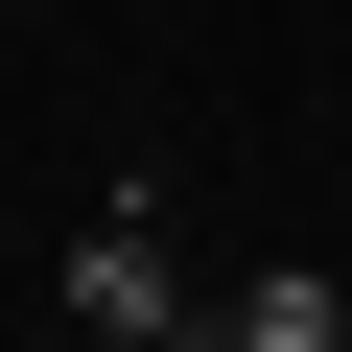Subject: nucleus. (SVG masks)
Instances as JSON below:
<instances>
[{
    "label": "nucleus",
    "instance_id": "obj_2",
    "mask_svg": "<svg viewBox=\"0 0 352 352\" xmlns=\"http://www.w3.org/2000/svg\"><path fill=\"white\" fill-rule=\"evenodd\" d=\"M212 329H235V352H329V329H352V258H329V282H305V258H282V282H235V305H212Z\"/></svg>",
    "mask_w": 352,
    "mask_h": 352
},
{
    "label": "nucleus",
    "instance_id": "obj_1",
    "mask_svg": "<svg viewBox=\"0 0 352 352\" xmlns=\"http://www.w3.org/2000/svg\"><path fill=\"white\" fill-rule=\"evenodd\" d=\"M47 305H71V329H118V352H164V329H212V282L164 258V212H141V188H118L94 235H71V282H47Z\"/></svg>",
    "mask_w": 352,
    "mask_h": 352
}]
</instances>
